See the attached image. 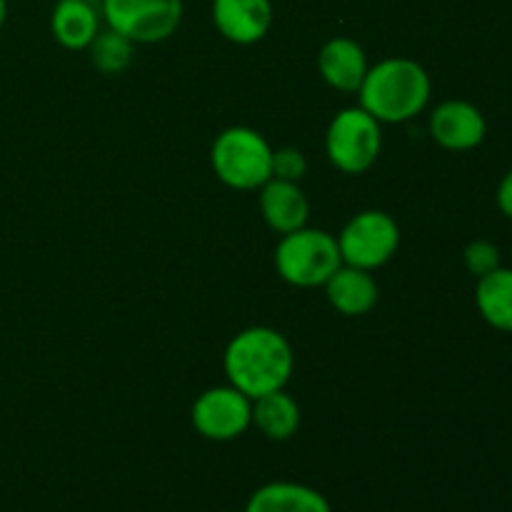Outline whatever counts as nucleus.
<instances>
[{"mask_svg":"<svg viewBox=\"0 0 512 512\" xmlns=\"http://www.w3.org/2000/svg\"><path fill=\"white\" fill-rule=\"evenodd\" d=\"M100 15L135 45L163 43L183 20V0H100Z\"/></svg>","mask_w":512,"mask_h":512,"instance_id":"0eeeda50","label":"nucleus"},{"mask_svg":"<svg viewBox=\"0 0 512 512\" xmlns=\"http://www.w3.org/2000/svg\"><path fill=\"white\" fill-rule=\"evenodd\" d=\"M305 173H308V160L298 148L273 150V178L300 183Z\"/></svg>","mask_w":512,"mask_h":512,"instance_id":"aec40b11","label":"nucleus"},{"mask_svg":"<svg viewBox=\"0 0 512 512\" xmlns=\"http://www.w3.org/2000/svg\"><path fill=\"white\" fill-rule=\"evenodd\" d=\"M323 288L328 303L345 318L368 315L378 305L380 298V288L373 275H370V270L353 268V265L345 263L330 275Z\"/></svg>","mask_w":512,"mask_h":512,"instance_id":"ddd939ff","label":"nucleus"},{"mask_svg":"<svg viewBox=\"0 0 512 512\" xmlns=\"http://www.w3.org/2000/svg\"><path fill=\"white\" fill-rule=\"evenodd\" d=\"M345 265L378 270L395 258L400 248V225L385 210H363L343 225L338 238Z\"/></svg>","mask_w":512,"mask_h":512,"instance_id":"423d86ee","label":"nucleus"},{"mask_svg":"<svg viewBox=\"0 0 512 512\" xmlns=\"http://www.w3.org/2000/svg\"><path fill=\"white\" fill-rule=\"evenodd\" d=\"M488 135V123L478 105L468 100H445L430 113V138L445 150L465 153L478 148Z\"/></svg>","mask_w":512,"mask_h":512,"instance_id":"1a4fd4ad","label":"nucleus"},{"mask_svg":"<svg viewBox=\"0 0 512 512\" xmlns=\"http://www.w3.org/2000/svg\"><path fill=\"white\" fill-rule=\"evenodd\" d=\"M195 433L213 443L240 438L253 425V400L233 385H220L198 395L190 410Z\"/></svg>","mask_w":512,"mask_h":512,"instance_id":"6e6552de","label":"nucleus"},{"mask_svg":"<svg viewBox=\"0 0 512 512\" xmlns=\"http://www.w3.org/2000/svg\"><path fill=\"white\" fill-rule=\"evenodd\" d=\"M93 3H95V0H93Z\"/></svg>","mask_w":512,"mask_h":512,"instance_id":"5701e85b","label":"nucleus"},{"mask_svg":"<svg viewBox=\"0 0 512 512\" xmlns=\"http://www.w3.org/2000/svg\"><path fill=\"white\" fill-rule=\"evenodd\" d=\"M380 150H383L380 123L360 105L343 108L330 120L328 133H325V155L340 173H368L378 160Z\"/></svg>","mask_w":512,"mask_h":512,"instance_id":"39448f33","label":"nucleus"},{"mask_svg":"<svg viewBox=\"0 0 512 512\" xmlns=\"http://www.w3.org/2000/svg\"><path fill=\"white\" fill-rule=\"evenodd\" d=\"M228 385L250 400L283 390L295 370V355L288 338L268 325L245 328L228 343L223 355Z\"/></svg>","mask_w":512,"mask_h":512,"instance_id":"f257e3e1","label":"nucleus"},{"mask_svg":"<svg viewBox=\"0 0 512 512\" xmlns=\"http://www.w3.org/2000/svg\"><path fill=\"white\" fill-rule=\"evenodd\" d=\"M475 305L490 328L512 333V268L500 265L493 273L478 278Z\"/></svg>","mask_w":512,"mask_h":512,"instance_id":"f3484780","label":"nucleus"},{"mask_svg":"<svg viewBox=\"0 0 512 512\" xmlns=\"http://www.w3.org/2000/svg\"><path fill=\"white\" fill-rule=\"evenodd\" d=\"M210 165L228 188L260 190L273 178V148L258 130L233 125L215 138Z\"/></svg>","mask_w":512,"mask_h":512,"instance_id":"7ed1b4c3","label":"nucleus"},{"mask_svg":"<svg viewBox=\"0 0 512 512\" xmlns=\"http://www.w3.org/2000/svg\"><path fill=\"white\" fill-rule=\"evenodd\" d=\"M360 108L378 123H408L423 113L433 95L428 70L410 58H385L368 68L358 90Z\"/></svg>","mask_w":512,"mask_h":512,"instance_id":"f03ea898","label":"nucleus"},{"mask_svg":"<svg viewBox=\"0 0 512 512\" xmlns=\"http://www.w3.org/2000/svg\"><path fill=\"white\" fill-rule=\"evenodd\" d=\"M368 68V55H365L363 45L355 43L353 38L338 35L320 48V75L330 88L340 90V93H358Z\"/></svg>","mask_w":512,"mask_h":512,"instance_id":"9b49d317","label":"nucleus"},{"mask_svg":"<svg viewBox=\"0 0 512 512\" xmlns=\"http://www.w3.org/2000/svg\"><path fill=\"white\" fill-rule=\"evenodd\" d=\"M260 213H263V220L270 230L288 235L308 225L310 203L298 183L270 178L260 188Z\"/></svg>","mask_w":512,"mask_h":512,"instance_id":"f8f14e48","label":"nucleus"},{"mask_svg":"<svg viewBox=\"0 0 512 512\" xmlns=\"http://www.w3.org/2000/svg\"><path fill=\"white\" fill-rule=\"evenodd\" d=\"M463 260L470 275L483 278V275L500 268V248L495 243H490V240H473V243H468V248H465Z\"/></svg>","mask_w":512,"mask_h":512,"instance_id":"6ab92c4d","label":"nucleus"},{"mask_svg":"<svg viewBox=\"0 0 512 512\" xmlns=\"http://www.w3.org/2000/svg\"><path fill=\"white\" fill-rule=\"evenodd\" d=\"M253 425L273 443H285L300 430V405L283 390L253 400Z\"/></svg>","mask_w":512,"mask_h":512,"instance_id":"dca6fc26","label":"nucleus"},{"mask_svg":"<svg viewBox=\"0 0 512 512\" xmlns=\"http://www.w3.org/2000/svg\"><path fill=\"white\" fill-rule=\"evenodd\" d=\"M5 18H8V0H0V28L5 25Z\"/></svg>","mask_w":512,"mask_h":512,"instance_id":"4be33fe9","label":"nucleus"},{"mask_svg":"<svg viewBox=\"0 0 512 512\" xmlns=\"http://www.w3.org/2000/svg\"><path fill=\"white\" fill-rule=\"evenodd\" d=\"M243 512H333L328 498L315 488L290 480H275L255 490Z\"/></svg>","mask_w":512,"mask_h":512,"instance_id":"2eb2a0df","label":"nucleus"},{"mask_svg":"<svg viewBox=\"0 0 512 512\" xmlns=\"http://www.w3.org/2000/svg\"><path fill=\"white\" fill-rule=\"evenodd\" d=\"M103 15L93 0H58L50 15L55 43L65 50H88L100 33Z\"/></svg>","mask_w":512,"mask_h":512,"instance_id":"4468645a","label":"nucleus"},{"mask_svg":"<svg viewBox=\"0 0 512 512\" xmlns=\"http://www.w3.org/2000/svg\"><path fill=\"white\" fill-rule=\"evenodd\" d=\"M495 198H498L500 213H503L505 218L512 220V168L505 173V178L500 180L498 195H495Z\"/></svg>","mask_w":512,"mask_h":512,"instance_id":"412c9836","label":"nucleus"},{"mask_svg":"<svg viewBox=\"0 0 512 512\" xmlns=\"http://www.w3.org/2000/svg\"><path fill=\"white\" fill-rule=\"evenodd\" d=\"M133 45V40L115 33V30H100L88 48L90 60H93V65L100 73L115 75L130 65V60H133Z\"/></svg>","mask_w":512,"mask_h":512,"instance_id":"a211bd4d","label":"nucleus"},{"mask_svg":"<svg viewBox=\"0 0 512 512\" xmlns=\"http://www.w3.org/2000/svg\"><path fill=\"white\" fill-rule=\"evenodd\" d=\"M275 270L293 288H323L343 265L335 235L320 228H300L275 245Z\"/></svg>","mask_w":512,"mask_h":512,"instance_id":"20e7f679","label":"nucleus"},{"mask_svg":"<svg viewBox=\"0 0 512 512\" xmlns=\"http://www.w3.org/2000/svg\"><path fill=\"white\" fill-rule=\"evenodd\" d=\"M213 23L225 40L255 45L273 28L270 0H213Z\"/></svg>","mask_w":512,"mask_h":512,"instance_id":"9d476101","label":"nucleus"}]
</instances>
